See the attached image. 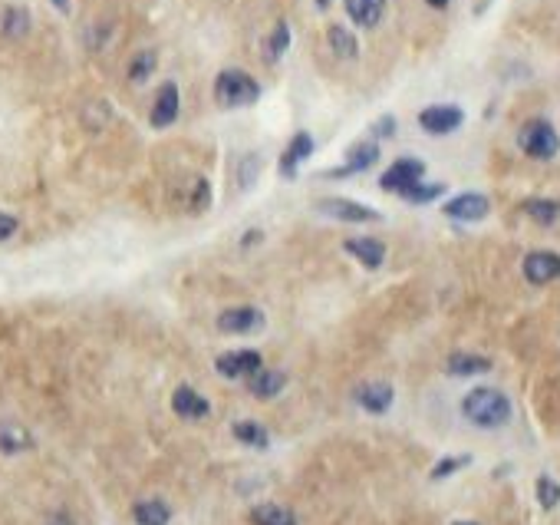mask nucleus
I'll return each mask as SVG.
<instances>
[{"label":"nucleus","instance_id":"obj_1","mask_svg":"<svg viewBox=\"0 0 560 525\" xmlns=\"http://www.w3.org/2000/svg\"><path fill=\"white\" fill-rule=\"evenodd\" d=\"M462 416L478 429H498L511 420V400L495 387H474L462 400Z\"/></svg>","mask_w":560,"mask_h":525},{"label":"nucleus","instance_id":"obj_2","mask_svg":"<svg viewBox=\"0 0 560 525\" xmlns=\"http://www.w3.org/2000/svg\"><path fill=\"white\" fill-rule=\"evenodd\" d=\"M260 96L258 79L244 73V70H221L215 79V103L221 110H241V106H254Z\"/></svg>","mask_w":560,"mask_h":525},{"label":"nucleus","instance_id":"obj_3","mask_svg":"<svg viewBox=\"0 0 560 525\" xmlns=\"http://www.w3.org/2000/svg\"><path fill=\"white\" fill-rule=\"evenodd\" d=\"M517 146L531 159L548 162V159H554L560 153V136L548 120H528L521 126V132H517Z\"/></svg>","mask_w":560,"mask_h":525},{"label":"nucleus","instance_id":"obj_4","mask_svg":"<svg viewBox=\"0 0 560 525\" xmlns=\"http://www.w3.org/2000/svg\"><path fill=\"white\" fill-rule=\"evenodd\" d=\"M317 212L326 215V219L346 221V225H373V221H379L376 208L363 205V202H350V198H320Z\"/></svg>","mask_w":560,"mask_h":525},{"label":"nucleus","instance_id":"obj_5","mask_svg":"<svg viewBox=\"0 0 560 525\" xmlns=\"http://www.w3.org/2000/svg\"><path fill=\"white\" fill-rule=\"evenodd\" d=\"M465 122L462 106H452V103H439V106H425L419 112V126L429 136H449Z\"/></svg>","mask_w":560,"mask_h":525},{"label":"nucleus","instance_id":"obj_6","mask_svg":"<svg viewBox=\"0 0 560 525\" xmlns=\"http://www.w3.org/2000/svg\"><path fill=\"white\" fill-rule=\"evenodd\" d=\"M422 175H425V162H422V159H396V162L386 169V175L379 179V186L386 188V192L402 196L409 186L422 182Z\"/></svg>","mask_w":560,"mask_h":525},{"label":"nucleus","instance_id":"obj_7","mask_svg":"<svg viewBox=\"0 0 560 525\" xmlns=\"http://www.w3.org/2000/svg\"><path fill=\"white\" fill-rule=\"evenodd\" d=\"M264 367L258 350H231V354H221L215 361V371L227 380H241V377H254V373Z\"/></svg>","mask_w":560,"mask_h":525},{"label":"nucleus","instance_id":"obj_8","mask_svg":"<svg viewBox=\"0 0 560 525\" xmlns=\"http://www.w3.org/2000/svg\"><path fill=\"white\" fill-rule=\"evenodd\" d=\"M491 212V198L482 192H462L452 202H445V215L455 221H482Z\"/></svg>","mask_w":560,"mask_h":525},{"label":"nucleus","instance_id":"obj_9","mask_svg":"<svg viewBox=\"0 0 560 525\" xmlns=\"http://www.w3.org/2000/svg\"><path fill=\"white\" fill-rule=\"evenodd\" d=\"M521 271L528 278L531 285H550V281H557L560 278V254L557 252H531L524 254V262H521Z\"/></svg>","mask_w":560,"mask_h":525},{"label":"nucleus","instance_id":"obj_10","mask_svg":"<svg viewBox=\"0 0 560 525\" xmlns=\"http://www.w3.org/2000/svg\"><path fill=\"white\" fill-rule=\"evenodd\" d=\"M178 106H182L178 87L175 83H162L159 93H155V103H152V126L155 129H169L178 120Z\"/></svg>","mask_w":560,"mask_h":525},{"label":"nucleus","instance_id":"obj_11","mask_svg":"<svg viewBox=\"0 0 560 525\" xmlns=\"http://www.w3.org/2000/svg\"><path fill=\"white\" fill-rule=\"evenodd\" d=\"M260 328H264V314L258 307H227L218 318V330H225V334H251Z\"/></svg>","mask_w":560,"mask_h":525},{"label":"nucleus","instance_id":"obj_12","mask_svg":"<svg viewBox=\"0 0 560 525\" xmlns=\"http://www.w3.org/2000/svg\"><path fill=\"white\" fill-rule=\"evenodd\" d=\"M310 155H313V136L310 132H297L291 143H287L284 155H280V175H284V179H293L297 169H301Z\"/></svg>","mask_w":560,"mask_h":525},{"label":"nucleus","instance_id":"obj_13","mask_svg":"<svg viewBox=\"0 0 560 525\" xmlns=\"http://www.w3.org/2000/svg\"><path fill=\"white\" fill-rule=\"evenodd\" d=\"M172 410L182 416V420H205V416L211 413V404H208L198 390H192V387H175Z\"/></svg>","mask_w":560,"mask_h":525},{"label":"nucleus","instance_id":"obj_14","mask_svg":"<svg viewBox=\"0 0 560 525\" xmlns=\"http://www.w3.org/2000/svg\"><path fill=\"white\" fill-rule=\"evenodd\" d=\"M343 248L346 254H353L356 262L363 264V268H369V271H376L379 264L386 262V245L376 238H346Z\"/></svg>","mask_w":560,"mask_h":525},{"label":"nucleus","instance_id":"obj_15","mask_svg":"<svg viewBox=\"0 0 560 525\" xmlns=\"http://www.w3.org/2000/svg\"><path fill=\"white\" fill-rule=\"evenodd\" d=\"M356 404L363 406L366 413H386L389 406H392V387L389 383H379V380H373V383H363L359 390H356Z\"/></svg>","mask_w":560,"mask_h":525},{"label":"nucleus","instance_id":"obj_16","mask_svg":"<svg viewBox=\"0 0 560 525\" xmlns=\"http://www.w3.org/2000/svg\"><path fill=\"white\" fill-rule=\"evenodd\" d=\"M379 162V146L376 143H353L346 149V165L340 172H326V175H350V172H366Z\"/></svg>","mask_w":560,"mask_h":525},{"label":"nucleus","instance_id":"obj_17","mask_svg":"<svg viewBox=\"0 0 560 525\" xmlns=\"http://www.w3.org/2000/svg\"><path fill=\"white\" fill-rule=\"evenodd\" d=\"M132 519H136V525H169L172 509L162 499H142V503L132 505Z\"/></svg>","mask_w":560,"mask_h":525},{"label":"nucleus","instance_id":"obj_18","mask_svg":"<svg viewBox=\"0 0 560 525\" xmlns=\"http://www.w3.org/2000/svg\"><path fill=\"white\" fill-rule=\"evenodd\" d=\"M350 21L359 27H376L383 11H386V0H343Z\"/></svg>","mask_w":560,"mask_h":525},{"label":"nucleus","instance_id":"obj_19","mask_svg":"<svg viewBox=\"0 0 560 525\" xmlns=\"http://www.w3.org/2000/svg\"><path fill=\"white\" fill-rule=\"evenodd\" d=\"M445 371L452 373V377H478V373H488L491 371V361L488 357H478V354H452L449 363H445Z\"/></svg>","mask_w":560,"mask_h":525},{"label":"nucleus","instance_id":"obj_20","mask_svg":"<svg viewBox=\"0 0 560 525\" xmlns=\"http://www.w3.org/2000/svg\"><path fill=\"white\" fill-rule=\"evenodd\" d=\"M248 387H251V394L260 396V400H270V396H277L284 387H287V377L280 371H264L260 367L254 377H248Z\"/></svg>","mask_w":560,"mask_h":525},{"label":"nucleus","instance_id":"obj_21","mask_svg":"<svg viewBox=\"0 0 560 525\" xmlns=\"http://www.w3.org/2000/svg\"><path fill=\"white\" fill-rule=\"evenodd\" d=\"M251 522L254 525H297V515H293L287 505L260 503L251 509Z\"/></svg>","mask_w":560,"mask_h":525},{"label":"nucleus","instance_id":"obj_22","mask_svg":"<svg viewBox=\"0 0 560 525\" xmlns=\"http://www.w3.org/2000/svg\"><path fill=\"white\" fill-rule=\"evenodd\" d=\"M0 33L11 37V40L27 37V33H30V11H23V7H7L4 17H0Z\"/></svg>","mask_w":560,"mask_h":525},{"label":"nucleus","instance_id":"obj_23","mask_svg":"<svg viewBox=\"0 0 560 525\" xmlns=\"http://www.w3.org/2000/svg\"><path fill=\"white\" fill-rule=\"evenodd\" d=\"M521 212L538 221V225H554L560 219V202H554V198H528L521 205Z\"/></svg>","mask_w":560,"mask_h":525},{"label":"nucleus","instance_id":"obj_24","mask_svg":"<svg viewBox=\"0 0 560 525\" xmlns=\"http://www.w3.org/2000/svg\"><path fill=\"white\" fill-rule=\"evenodd\" d=\"M235 439L237 443H244V446H254V449H268L270 446L268 429L260 427V423H254V420H237Z\"/></svg>","mask_w":560,"mask_h":525},{"label":"nucleus","instance_id":"obj_25","mask_svg":"<svg viewBox=\"0 0 560 525\" xmlns=\"http://www.w3.org/2000/svg\"><path fill=\"white\" fill-rule=\"evenodd\" d=\"M30 446H33V437L23 427H13V423L0 427V453L13 456V453H23V449H30Z\"/></svg>","mask_w":560,"mask_h":525},{"label":"nucleus","instance_id":"obj_26","mask_svg":"<svg viewBox=\"0 0 560 525\" xmlns=\"http://www.w3.org/2000/svg\"><path fill=\"white\" fill-rule=\"evenodd\" d=\"M326 40H330V50H334L336 56H343V60H353V56L359 54V44H356V37L350 30H346V27H340V23H334V27H330Z\"/></svg>","mask_w":560,"mask_h":525},{"label":"nucleus","instance_id":"obj_27","mask_svg":"<svg viewBox=\"0 0 560 525\" xmlns=\"http://www.w3.org/2000/svg\"><path fill=\"white\" fill-rule=\"evenodd\" d=\"M287 46H291V27L280 21L277 27L270 30L268 44H264V60H268V63H277L280 56L287 54Z\"/></svg>","mask_w":560,"mask_h":525},{"label":"nucleus","instance_id":"obj_28","mask_svg":"<svg viewBox=\"0 0 560 525\" xmlns=\"http://www.w3.org/2000/svg\"><path fill=\"white\" fill-rule=\"evenodd\" d=\"M152 73H155V54H152V50H142V54L132 56V63H129L132 83H145Z\"/></svg>","mask_w":560,"mask_h":525},{"label":"nucleus","instance_id":"obj_29","mask_svg":"<svg viewBox=\"0 0 560 525\" xmlns=\"http://www.w3.org/2000/svg\"><path fill=\"white\" fill-rule=\"evenodd\" d=\"M442 192H445L442 182H435V186H422V182H416V186H409L399 198H406V202H416V205H425V202H435V198L442 196Z\"/></svg>","mask_w":560,"mask_h":525},{"label":"nucleus","instance_id":"obj_30","mask_svg":"<svg viewBox=\"0 0 560 525\" xmlns=\"http://www.w3.org/2000/svg\"><path fill=\"white\" fill-rule=\"evenodd\" d=\"M258 175H260V155H244L241 165H237V188L248 192V188L258 182Z\"/></svg>","mask_w":560,"mask_h":525},{"label":"nucleus","instance_id":"obj_31","mask_svg":"<svg viewBox=\"0 0 560 525\" xmlns=\"http://www.w3.org/2000/svg\"><path fill=\"white\" fill-rule=\"evenodd\" d=\"M538 503L540 509H557L560 505V482H554L550 476H540L538 479Z\"/></svg>","mask_w":560,"mask_h":525},{"label":"nucleus","instance_id":"obj_32","mask_svg":"<svg viewBox=\"0 0 560 525\" xmlns=\"http://www.w3.org/2000/svg\"><path fill=\"white\" fill-rule=\"evenodd\" d=\"M468 462H472V456H445L442 462H435V470H432V479H435V482L445 479V476H452V472L465 470Z\"/></svg>","mask_w":560,"mask_h":525},{"label":"nucleus","instance_id":"obj_33","mask_svg":"<svg viewBox=\"0 0 560 525\" xmlns=\"http://www.w3.org/2000/svg\"><path fill=\"white\" fill-rule=\"evenodd\" d=\"M17 235V219L7 215V212H0V241H7Z\"/></svg>","mask_w":560,"mask_h":525},{"label":"nucleus","instance_id":"obj_34","mask_svg":"<svg viewBox=\"0 0 560 525\" xmlns=\"http://www.w3.org/2000/svg\"><path fill=\"white\" fill-rule=\"evenodd\" d=\"M373 132H376V136H392V132H396V120H392V116H383V120L373 126Z\"/></svg>","mask_w":560,"mask_h":525},{"label":"nucleus","instance_id":"obj_35","mask_svg":"<svg viewBox=\"0 0 560 525\" xmlns=\"http://www.w3.org/2000/svg\"><path fill=\"white\" fill-rule=\"evenodd\" d=\"M194 192H198V196H194V208H208V182L205 179L194 186Z\"/></svg>","mask_w":560,"mask_h":525},{"label":"nucleus","instance_id":"obj_36","mask_svg":"<svg viewBox=\"0 0 560 525\" xmlns=\"http://www.w3.org/2000/svg\"><path fill=\"white\" fill-rule=\"evenodd\" d=\"M260 238H264L260 231H248V235H244V241H241V245H244V248H251V245H254V241H260Z\"/></svg>","mask_w":560,"mask_h":525},{"label":"nucleus","instance_id":"obj_37","mask_svg":"<svg viewBox=\"0 0 560 525\" xmlns=\"http://www.w3.org/2000/svg\"><path fill=\"white\" fill-rule=\"evenodd\" d=\"M425 4H429V7H435V11H445V7H449V0H425Z\"/></svg>","mask_w":560,"mask_h":525},{"label":"nucleus","instance_id":"obj_38","mask_svg":"<svg viewBox=\"0 0 560 525\" xmlns=\"http://www.w3.org/2000/svg\"><path fill=\"white\" fill-rule=\"evenodd\" d=\"M50 525H73V519H70V515H56V519Z\"/></svg>","mask_w":560,"mask_h":525},{"label":"nucleus","instance_id":"obj_39","mask_svg":"<svg viewBox=\"0 0 560 525\" xmlns=\"http://www.w3.org/2000/svg\"><path fill=\"white\" fill-rule=\"evenodd\" d=\"M54 7H56V11H70V0H54Z\"/></svg>","mask_w":560,"mask_h":525},{"label":"nucleus","instance_id":"obj_40","mask_svg":"<svg viewBox=\"0 0 560 525\" xmlns=\"http://www.w3.org/2000/svg\"><path fill=\"white\" fill-rule=\"evenodd\" d=\"M317 7H320V11H326V7H330V0H317Z\"/></svg>","mask_w":560,"mask_h":525},{"label":"nucleus","instance_id":"obj_41","mask_svg":"<svg viewBox=\"0 0 560 525\" xmlns=\"http://www.w3.org/2000/svg\"><path fill=\"white\" fill-rule=\"evenodd\" d=\"M455 525H478V522H455Z\"/></svg>","mask_w":560,"mask_h":525}]
</instances>
